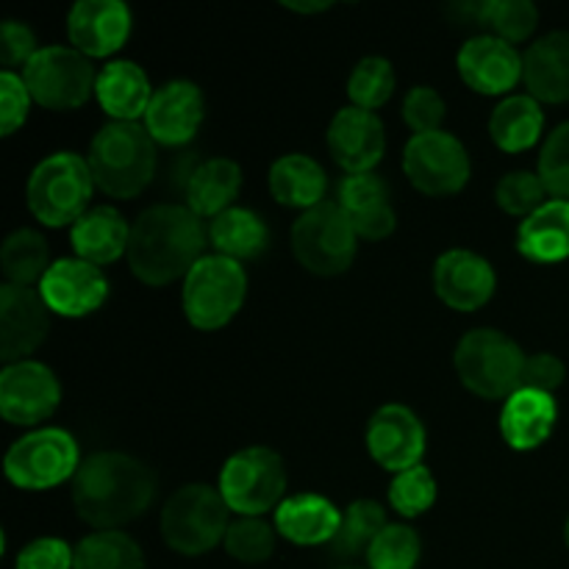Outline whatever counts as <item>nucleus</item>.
Masks as SVG:
<instances>
[{"instance_id":"nucleus-22","label":"nucleus","mask_w":569,"mask_h":569,"mask_svg":"<svg viewBox=\"0 0 569 569\" xmlns=\"http://www.w3.org/2000/svg\"><path fill=\"white\" fill-rule=\"evenodd\" d=\"M339 206L365 239H383L395 231V209L389 187L376 172H353L339 183Z\"/></svg>"},{"instance_id":"nucleus-33","label":"nucleus","mask_w":569,"mask_h":569,"mask_svg":"<svg viewBox=\"0 0 569 569\" xmlns=\"http://www.w3.org/2000/svg\"><path fill=\"white\" fill-rule=\"evenodd\" d=\"M387 526V511H383L381 503H376V500H356V503H350L342 511V520H339V528L328 548H331L337 559L367 556L378 533Z\"/></svg>"},{"instance_id":"nucleus-44","label":"nucleus","mask_w":569,"mask_h":569,"mask_svg":"<svg viewBox=\"0 0 569 569\" xmlns=\"http://www.w3.org/2000/svg\"><path fill=\"white\" fill-rule=\"evenodd\" d=\"M31 100L33 98L22 76L11 70L0 72V131H3V137H11L26 122Z\"/></svg>"},{"instance_id":"nucleus-23","label":"nucleus","mask_w":569,"mask_h":569,"mask_svg":"<svg viewBox=\"0 0 569 569\" xmlns=\"http://www.w3.org/2000/svg\"><path fill=\"white\" fill-rule=\"evenodd\" d=\"M522 81L531 98L545 103L569 100V31H553L537 39L522 53Z\"/></svg>"},{"instance_id":"nucleus-19","label":"nucleus","mask_w":569,"mask_h":569,"mask_svg":"<svg viewBox=\"0 0 569 569\" xmlns=\"http://www.w3.org/2000/svg\"><path fill=\"white\" fill-rule=\"evenodd\" d=\"M72 48L83 56L117 53L131 33V9L122 0H78L67 14Z\"/></svg>"},{"instance_id":"nucleus-21","label":"nucleus","mask_w":569,"mask_h":569,"mask_svg":"<svg viewBox=\"0 0 569 569\" xmlns=\"http://www.w3.org/2000/svg\"><path fill=\"white\" fill-rule=\"evenodd\" d=\"M456 67L467 87L481 94L509 92L522 78V56L517 53L515 44L492 33L467 39L461 44Z\"/></svg>"},{"instance_id":"nucleus-6","label":"nucleus","mask_w":569,"mask_h":569,"mask_svg":"<svg viewBox=\"0 0 569 569\" xmlns=\"http://www.w3.org/2000/svg\"><path fill=\"white\" fill-rule=\"evenodd\" d=\"M528 356L498 328H476L456 348V372L472 395L487 400L509 398L520 389Z\"/></svg>"},{"instance_id":"nucleus-1","label":"nucleus","mask_w":569,"mask_h":569,"mask_svg":"<svg viewBox=\"0 0 569 569\" xmlns=\"http://www.w3.org/2000/svg\"><path fill=\"white\" fill-rule=\"evenodd\" d=\"M156 498V476L144 461L120 450H100L81 461L72 478L78 517L98 531L139 520Z\"/></svg>"},{"instance_id":"nucleus-12","label":"nucleus","mask_w":569,"mask_h":569,"mask_svg":"<svg viewBox=\"0 0 569 569\" xmlns=\"http://www.w3.org/2000/svg\"><path fill=\"white\" fill-rule=\"evenodd\" d=\"M403 170L420 192L442 198L470 181V153L448 131L415 133L403 150Z\"/></svg>"},{"instance_id":"nucleus-14","label":"nucleus","mask_w":569,"mask_h":569,"mask_svg":"<svg viewBox=\"0 0 569 569\" xmlns=\"http://www.w3.org/2000/svg\"><path fill=\"white\" fill-rule=\"evenodd\" d=\"M50 309L39 289L3 283L0 287V359L26 361L48 339Z\"/></svg>"},{"instance_id":"nucleus-15","label":"nucleus","mask_w":569,"mask_h":569,"mask_svg":"<svg viewBox=\"0 0 569 569\" xmlns=\"http://www.w3.org/2000/svg\"><path fill=\"white\" fill-rule=\"evenodd\" d=\"M367 448L378 465L398 476L420 465L426 453V426L409 406L387 403L370 417Z\"/></svg>"},{"instance_id":"nucleus-32","label":"nucleus","mask_w":569,"mask_h":569,"mask_svg":"<svg viewBox=\"0 0 569 569\" xmlns=\"http://www.w3.org/2000/svg\"><path fill=\"white\" fill-rule=\"evenodd\" d=\"M209 239L217 253L242 261L264 253L267 242H270V231H267L264 220L253 209L231 206V209H226L211 220Z\"/></svg>"},{"instance_id":"nucleus-27","label":"nucleus","mask_w":569,"mask_h":569,"mask_svg":"<svg viewBox=\"0 0 569 569\" xmlns=\"http://www.w3.org/2000/svg\"><path fill=\"white\" fill-rule=\"evenodd\" d=\"M342 511L322 495H292L276 509V531L295 545H331Z\"/></svg>"},{"instance_id":"nucleus-35","label":"nucleus","mask_w":569,"mask_h":569,"mask_svg":"<svg viewBox=\"0 0 569 569\" xmlns=\"http://www.w3.org/2000/svg\"><path fill=\"white\" fill-rule=\"evenodd\" d=\"M72 569H144V556L128 533L98 531L78 542Z\"/></svg>"},{"instance_id":"nucleus-13","label":"nucleus","mask_w":569,"mask_h":569,"mask_svg":"<svg viewBox=\"0 0 569 569\" xmlns=\"http://www.w3.org/2000/svg\"><path fill=\"white\" fill-rule=\"evenodd\" d=\"M59 400V378L42 361H14L0 372V415L11 426H37L48 420Z\"/></svg>"},{"instance_id":"nucleus-3","label":"nucleus","mask_w":569,"mask_h":569,"mask_svg":"<svg viewBox=\"0 0 569 569\" xmlns=\"http://www.w3.org/2000/svg\"><path fill=\"white\" fill-rule=\"evenodd\" d=\"M87 161L106 194L133 198L153 181L156 142L142 122L111 120L94 133Z\"/></svg>"},{"instance_id":"nucleus-48","label":"nucleus","mask_w":569,"mask_h":569,"mask_svg":"<svg viewBox=\"0 0 569 569\" xmlns=\"http://www.w3.org/2000/svg\"><path fill=\"white\" fill-rule=\"evenodd\" d=\"M287 9H295V11H322V9H328V6L331 3H295V0H287Z\"/></svg>"},{"instance_id":"nucleus-9","label":"nucleus","mask_w":569,"mask_h":569,"mask_svg":"<svg viewBox=\"0 0 569 569\" xmlns=\"http://www.w3.org/2000/svg\"><path fill=\"white\" fill-rule=\"evenodd\" d=\"M22 81L39 106L50 111H72L94 92V67L89 56L67 44H48L22 67Z\"/></svg>"},{"instance_id":"nucleus-26","label":"nucleus","mask_w":569,"mask_h":569,"mask_svg":"<svg viewBox=\"0 0 569 569\" xmlns=\"http://www.w3.org/2000/svg\"><path fill=\"white\" fill-rule=\"evenodd\" d=\"M70 242L76 248L78 259L89 261L94 267L111 264V261L128 253L131 226L111 206H94L72 226Z\"/></svg>"},{"instance_id":"nucleus-39","label":"nucleus","mask_w":569,"mask_h":569,"mask_svg":"<svg viewBox=\"0 0 569 569\" xmlns=\"http://www.w3.org/2000/svg\"><path fill=\"white\" fill-rule=\"evenodd\" d=\"M226 550L228 556L244 561V565L267 561L276 550V528L261 520V517H239L237 522L228 526Z\"/></svg>"},{"instance_id":"nucleus-36","label":"nucleus","mask_w":569,"mask_h":569,"mask_svg":"<svg viewBox=\"0 0 569 569\" xmlns=\"http://www.w3.org/2000/svg\"><path fill=\"white\" fill-rule=\"evenodd\" d=\"M478 22L489 26L509 44L526 42L539 26V9L531 0H487L478 3Z\"/></svg>"},{"instance_id":"nucleus-49","label":"nucleus","mask_w":569,"mask_h":569,"mask_svg":"<svg viewBox=\"0 0 569 569\" xmlns=\"http://www.w3.org/2000/svg\"><path fill=\"white\" fill-rule=\"evenodd\" d=\"M565 539H567V548H569V520H567V526H565Z\"/></svg>"},{"instance_id":"nucleus-20","label":"nucleus","mask_w":569,"mask_h":569,"mask_svg":"<svg viewBox=\"0 0 569 569\" xmlns=\"http://www.w3.org/2000/svg\"><path fill=\"white\" fill-rule=\"evenodd\" d=\"M203 111L206 103L198 83L178 78V81H167L164 87L156 89L148 111H144V128L153 142L176 148L194 137L203 122Z\"/></svg>"},{"instance_id":"nucleus-8","label":"nucleus","mask_w":569,"mask_h":569,"mask_svg":"<svg viewBox=\"0 0 569 569\" xmlns=\"http://www.w3.org/2000/svg\"><path fill=\"white\" fill-rule=\"evenodd\" d=\"M220 495L239 517H261L283 503L287 467L270 448H244L222 465Z\"/></svg>"},{"instance_id":"nucleus-41","label":"nucleus","mask_w":569,"mask_h":569,"mask_svg":"<svg viewBox=\"0 0 569 569\" xmlns=\"http://www.w3.org/2000/svg\"><path fill=\"white\" fill-rule=\"evenodd\" d=\"M495 198H498L500 209L509 211V214L531 217L539 206L548 203V189H545L539 172L515 170L500 178Z\"/></svg>"},{"instance_id":"nucleus-43","label":"nucleus","mask_w":569,"mask_h":569,"mask_svg":"<svg viewBox=\"0 0 569 569\" xmlns=\"http://www.w3.org/2000/svg\"><path fill=\"white\" fill-rule=\"evenodd\" d=\"M445 100L433 87H415L403 100V120L415 133L442 131Z\"/></svg>"},{"instance_id":"nucleus-50","label":"nucleus","mask_w":569,"mask_h":569,"mask_svg":"<svg viewBox=\"0 0 569 569\" xmlns=\"http://www.w3.org/2000/svg\"><path fill=\"white\" fill-rule=\"evenodd\" d=\"M339 569H361V567H339Z\"/></svg>"},{"instance_id":"nucleus-17","label":"nucleus","mask_w":569,"mask_h":569,"mask_svg":"<svg viewBox=\"0 0 569 569\" xmlns=\"http://www.w3.org/2000/svg\"><path fill=\"white\" fill-rule=\"evenodd\" d=\"M498 276L483 256L453 248L442 253L433 267V289L445 306L456 311H476L495 295Z\"/></svg>"},{"instance_id":"nucleus-28","label":"nucleus","mask_w":569,"mask_h":569,"mask_svg":"<svg viewBox=\"0 0 569 569\" xmlns=\"http://www.w3.org/2000/svg\"><path fill=\"white\" fill-rule=\"evenodd\" d=\"M517 250L537 264L569 259V200H548L517 228Z\"/></svg>"},{"instance_id":"nucleus-38","label":"nucleus","mask_w":569,"mask_h":569,"mask_svg":"<svg viewBox=\"0 0 569 569\" xmlns=\"http://www.w3.org/2000/svg\"><path fill=\"white\" fill-rule=\"evenodd\" d=\"M422 545L415 528L387 526L367 553L370 569H415L420 561Z\"/></svg>"},{"instance_id":"nucleus-10","label":"nucleus","mask_w":569,"mask_h":569,"mask_svg":"<svg viewBox=\"0 0 569 569\" xmlns=\"http://www.w3.org/2000/svg\"><path fill=\"white\" fill-rule=\"evenodd\" d=\"M6 478L28 492H42L76 478L81 453L64 428H39L17 439L6 453Z\"/></svg>"},{"instance_id":"nucleus-7","label":"nucleus","mask_w":569,"mask_h":569,"mask_svg":"<svg viewBox=\"0 0 569 569\" xmlns=\"http://www.w3.org/2000/svg\"><path fill=\"white\" fill-rule=\"evenodd\" d=\"M248 295V276L239 261L228 256H203L183 278V311L200 331L228 326L242 309Z\"/></svg>"},{"instance_id":"nucleus-4","label":"nucleus","mask_w":569,"mask_h":569,"mask_svg":"<svg viewBox=\"0 0 569 569\" xmlns=\"http://www.w3.org/2000/svg\"><path fill=\"white\" fill-rule=\"evenodd\" d=\"M94 178L89 170V161L78 153L48 156L33 167L28 178V209L33 211L39 222L50 228L76 226L92 200Z\"/></svg>"},{"instance_id":"nucleus-2","label":"nucleus","mask_w":569,"mask_h":569,"mask_svg":"<svg viewBox=\"0 0 569 569\" xmlns=\"http://www.w3.org/2000/svg\"><path fill=\"white\" fill-rule=\"evenodd\" d=\"M206 228L189 206L159 203L144 209L131 226L128 264L148 287L187 278L189 270L203 259Z\"/></svg>"},{"instance_id":"nucleus-40","label":"nucleus","mask_w":569,"mask_h":569,"mask_svg":"<svg viewBox=\"0 0 569 569\" xmlns=\"http://www.w3.org/2000/svg\"><path fill=\"white\" fill-rule=\"evenodd\" d=\"M389 503L403 517L426 515L437 503V481H433L431 470L417 465L411 470L398 472L389 487Z\"/></svg>"},{"instance_id":"nucleus-31","label":"nucleus","mask_w":569,"mask_h":569,"mask_svg":"<svg viewBox=\"0 0 569 569\" xmlns=\"http://www.w3.org/2000/svg\"><path fill=\"white\" fill-rule=\"evenodd\" d=\"M545 111L531 94H509L489 117V133L506 153H522L542 137Z\"/></svg>"},{"instance_id":"nucleus-34","label":"nucleus","mask_w":569,"mask_h":569,"mask_svg":"<svg viewBox=\"0 0 569 569\" xmlns=\"http://www.w3.org/2000/svg\"><path fill=\"white\" fill-rule=\"evenodd\" d=\"M50 250L48 242L33 228H17L9 233L0 250V264H3V276L9 278L6 283H17V287H31L33 281H42L44 272L50 270L48 264Z\"/></svg>"},{"instance_id":"nucleus-24","label":"nucleus","mask_w":569,"mask_h":569,"mask_svg":"<svg viewBox=\"0 0 569 569\" xmlns=\"http://www.w3.org/2000/svg\"><path fill=\"white\" fill-rule=\"evenodd\" d=\"M559 409L553 395L517 389L500 411V433L511 450H537L553 433Z\"/></svg>"},{"instance_id":"nucleus-47","label":"nucleus","mask_w":569,"mask_h":569,"mask_svg":"<svg viewBox=\"0 0 569 569\" xmlns=\"http://www.w3.org/2000/svg\"><path fill=\"white\" fill-rule=\"evenodd\" d=\"M37 37L31 28L20 20H6L0 26V61L6 70L14 64H28L37 56Z\"/></svg>"},{"instance_id":"nucleus-5","label":"nucleus","mask_w":569,"mask_h":569,"mask_svg":"<svg viewBox=\"0 0 569 569\" xmlns=\"http://www.w3.org/2000/svg\"><path fill=\"white\" fill-rule=\"evenodd\" d=\"M228 503L209 483H187L167 500L161 511V537L176 553L203 556L226 542Z\"/></svg>"},{"instance_id":"nucleus-46","label":"nucleus","mask_w":569,"mask_h":569,"mask_svg":"<svg viewBox=\"0 0 569 569\" xmlns=\"http://www.w3.org/2000/svg\"><path fill=\"white\" fill-rule=\"evenodd\" d=\"M565 376H567V367L559 356L553 353L528 356L520 376V389H533V392L553 395L556 389L565 383Z\"/></svg>"},{"instance_id":"nucleus-18","label":"nucleus","mask_w":569,"mask_h":569,"mask_svg":"<svg viewBox=\"0 0 569 569\" xmlns=\"http://www.w3.org/2000/svg\"><path fill=\"white\" fill-rule=\"evenodd\" d=\"M328 148L339 167L353 172H372V167L383 159L387 150V133L376 111L345 106L328 126Z\"/></svg>"},{"instance_id":"nucleus-16","label":"nucleus","mask_w":569,"mask_h":569,"mask_svg":"<svg viewBox=\"0 0 569 569\" xmlns=\"http://www.w3.org/2000/svg\"><path fill=\"white\" fill-rule=\"evenodd\" d=\"M39 295L50 311L61 317H87L109 298L103 270L83 259H59L39 281Z\"/></svg>"},{"instance_id":"nucleus-37","label":"nucleus","mask_w":569,"mask_h":569,"mask_svg":"<svg viewBox=\"0 0 569 569\" xmlns=\"http://www.w3.org/2000/svg\"><path fill=\"white\" fill-rule=\"evenodd\" d=\"M395 92V67L383 56H367L353 67L348 78V98L353 106L376 111Z\"/></svg>"},{"instance_id":"nucleus-25","label":"nucleus","mask_w":569,"mask_h":569,"mask_svg":"<svg viewBox=\"0 0 569 569\" xmlns=\"http://www.w3.org/2000/svg\"><path fill=\"white\" fill-rule=\"evenodd\" d=\"M100 106L106 114L117 122H137L148 111L153 89H150L148 76L137 61L117 59L100 70L98 83H94Z\"/></svg>"},{"instance_id":"nucleus-42","label":"nucleus","mask_w":569,"mask_h":569,"mask_svg":"<svg viewBox=\"0 0 569 569\" xmlns=\"http://www.w3.org/2000/svg\"><path fill=\"white\" fill-rule=\"evenodd\" d=\"M539 178L548 194L556 200H569V122H561L545 142L539 156Z\"/></svg>"},{"instance_id":"nucleus-45","label":"nucleus","mask_w":569,"mask_h":569,"mask_svg":"<svg viewBox=\"0 0 569 569\" xmlns=\"http://www.w3.org/2000/svg\"><path fill=\"white\" fill-rule=\"evenodd\" d=\"M76 550L56 537H42L28 542L17 556V569H72Z\"/></svg>"},{"instance_id":"nucleus-11","label":"nucleus","mask_w":569,"mask_h":569,"mask_svg":"<svg viewBox=\"0 0 569 569\" xmlns=\"http://www.w3.org/2000/svg\"><path fill=\"white\" fill-rule=\"evenodd\" d=\"M356 228L339 203L303 211L292 226V250L300 264L317 276H339L356 259Z\"/></svg>"},{"instance_id":"nucleus-29","label":"nucleus","mask_w":569,"mask_h":569,"mask_svg":"<svg viewBox=\"0 0 569 569\" xmlns=\"http://www.w3.org/2000/svg\"><path fill=\"white\" fill-rule=\"evenodd\" d=\"M328 178L326 170L311 156L287 153L272 161L270 167V192L272 198L289 209H315L326 203Z\"/></svg>"},{"instance_id":"nucleus-30","label":"nucleus","mask_w":569,"mask_h":569,"mask_svg":"<svg viewBox=\"0 0 569 569\" xmlns=\"http://www.w3.org/2000/svg\"><path fill=\"white\" fill-rule=\"evenodd\" d=\"M239 189H242V170L233 159H222L220 156V159H206L194 167L183 194H187V206L200 220L203 217L214 220L217 214L231 209Z\"/></svg>"}]
</instances>
